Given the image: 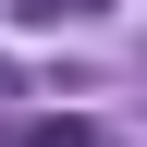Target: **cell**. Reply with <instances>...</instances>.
<instances>
[{
  "instance_id": "1",
  "label": "cell",
  "mask_w": 147,
  "mask_h": 147,
  "mask_svg": "<svg viewBox=\"0 0 147 147\" xmlns=\"http://www.w3.org/2000/svg\"><path fill=\"white\" fill-rule=\"evenodd\" d=\"M25 147H98V135H86V123H61V110H49V123H25Z\"/></svg>"
},
{
  "instance_id": "2",
  "label": "cell",
  "mask_w": 147,
  "mask_h": 147,
  "mask_svg": "<svg viewBox=\"0 0 147 147\" xmlns=\"http://www.w3.org/2000/svg\"><path fill=\"white\" fill-rule=\"evenodd\" d=\"M25 25H61V12H98V0H12Z\"/></svg>"
},
{
  "instance_id": "3",
  "label": "cell",
  "mask_w": 147,
  "mask_h": 147,
  "mask_svg": "<svg viewBox=\"0 0 147 147\" xmlns=\"http://www.w3.org/2000/svg\"><path fill=\"white\" fill-rule=\"evenodd\" d=\"M0 86H12V74H0Z\"/></svg>"
}]
</instances>
